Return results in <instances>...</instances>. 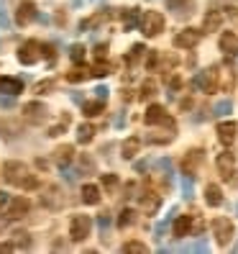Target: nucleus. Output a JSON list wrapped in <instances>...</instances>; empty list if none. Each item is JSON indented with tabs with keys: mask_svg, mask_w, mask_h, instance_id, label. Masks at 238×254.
Listing matches in <instances>:
<instances>
[{
	"mask_svg": "<svg viewBox=\"0 0 238 254\" xmlns=\"http://www.w3.org/2000/svg\"><path fill=\"white\" fill-rule=\"evenodd\" d=\"M200 164H202V149H190V152L185 154V162H182L185 175H195Z\"/></svg>",
	"mask_w": 238,
	"mask_h": 254,
	"instance_id": "nucleus-13",
	"label": "nucleus"
},
{
	"mask_svg": "<svg viewBox=\"0 0 238 254\" xmlns=\"http://www.w3.org/2000/svg\"><path fill=\"white\" fill-rule=\"evenodd\" d=\"M95 93H97V98H100V100H105V98H108V87H97Z\"/></svg>",
	"mask_w": 238,
	"mask_h": 254,
	"instance_id": "nucleus-49",
	"label": "nucleus"
},
{
	"mask_svg": "<svg viewBox=\"0 0 238 254\" xmlns=\"http://www.w3.org/2000/svg\"><path fill=\"white\" fill-rule=\"evenodd\" d=\"M28 208H31V203H28V198H10L8 203V218H23L28 213Z\"/></svg>",
	"mask_w": 238,
	"mask_h": 254,
	"instance_id": "nucleus-12",
	"label": "nucleus"
},
{
	"mask_svg": "<svg viewBox=\"0 0 238 254\" xmlns=\"http://www.w3.org/2000/svg\"><path fill=\"white\" fill-rule=\"evenodd\" d=\"M36 185H39V180H36V177H31V175H28L26 180H23V185H21V188H26V190H31V188H36Z\"/></svg>",
	"mask_w": 238,
	"mask_h": 254,
	"instance_id": "nucleus-43",
	"label": "nucleus"
},
{
	"mask_svg": "<svg viewBox=\"0 0 238 254\" xmlns=\"http://www.w3.org/2000/svg\"><path fill=\"white\" fill-rule=\"evenodd\" d=\"M67 124H69V116L64 113V116H62V121H59L56 126H51V128H49V136H59V133H64Z\"/></svg>",
	"mask_w": 238,
	"mask_h": 254,
	"instance_id": "nucleus-35",
	"label": "nucleus"
},
{
	"mask_svg": "<svg viewBox=\"0 0 238 254\" xmlns=\"http://www.w3.org/2000/svg\"><path fill=\"white\" fill-rule=\"evenodd\" d=\"M23 128H21V121L18 118H13V116H8V118H3V121H0V133H3V139H16L18 133H21Z\"/></svg>",
	"mask_w": 238,
	"mask_h": 254,
	"instance_id": "nucleus-11",
	"label": "nucleus"
},
{
	"mask_svg": "<svg viewBox=\"0 0 238 254\" xmlns=\"http://www.w3.org/2000/svg\"><path fill=\"white\" fill-rule=\"evenodd\" d=\"M36 18H39L36 5L31 3V0H23V3L18 5V10H16V23L18 26H28L31 21H36Z\"/></svg>",
	"mask_w": 238,
	"mask_h": 254,
	"instance_id": "nucleus-10",
	"label": "nucleus"
},
{
	"mask_svg": "<svg viewBox=\"0 0 238 254\" xmlns=\"http://www.w3.org/2000/svg\"><path fill=\"white\" fill-rule=\"evenodd\" d=\"M195 85L200 87L202 93H215V90H218V69L210 67V69L200 72L197 77H195Z\"/></svg>",
	"mask_w": 238,
	"mask_h": 254,
	"instance_id": "nucleus-6",
	"label": "nucleus"
},
{
	"mask_svg": "<svg viewBox=\"0 0 238 254\" xmlns=\"http://www.w3.org/2000/svg\"><path fill=\"white\" fill-rule=\"evenodd\" d=\"M0 26H3V28H8V16H5L3 5H0Z\"/></svg>",
	"mask_w": 238,
	"mask_h": 254,
	"instance_id": "nucleus-47",
	"label": "nucleus"
},
{
	"mask_svg": "<svg viewBox=\"0 0 238 254\" xmlns=\"http://www.w3.org/2000/svg\"><path fill=\"white\" fill-rule=\"evenodd\" d=\"M159 205H161V198L156 195V192H143L141 195V211L146 216H154L159 211Z\"/></svg>",
	"mask_w": 238,
	"mask_h": 254,
	"instance_id": "nucleus-15",
	"label": "nucleus"
},
{
	"mask_svg": "<svg viewBox=\"0 0 238 254\" xmlns=\"http://www.w3.org/2000/svg\"><path fill=\"white\" fill-rule=\"evenodd\" d=\"M197 41H200V31H195V28H185V31H180L174 36V47L177 49H192V47H197Z\"/></svg>",
	"mask_w": 238,
	"mask_h": 254,
	"instance_id": "nucleus-9",
	"label": "nucleus"
},
{
	"mask_svg": "<svg viewBox=\"0 0 238 254\" xmlns=\"http://www.w3.org/2000/svg\"><path fill=\"white\" fill-rule=\"evenodd\" d=\"M143 124H146V126H156V124H172V121H169V116H167L164 106H156V103H154V106L146 108Z\"/></svg>",
	"mask_w": 238,
	"mask_h": 254,
	"instance_id": "nucleus-7",
	"label": "nucleus"
},
{
	"mask_svg": "<svg viewBox=\"0 0 238 254\" xmlns=\"http://www.w3.org/2000/svg\"><path fill=\"white\" fill-rule=\"evenodd\" d=\"M95 131H97V128H95L93 124H82V126L77 128V141H80V144H90V141L95 139Z\"/></svg>",
	"mask_w": 238,
	"mask_h": 254,
	"instance_id": "nucleus-26",
	"label": "nucleus"
},
{
	"mask_svg": "<svg viewBox=\"0 0 238 254\" xmlns=\"http://www.w3.org/2000/svg\"><path fill=\"white\" fill-rule=\"evenodd\" d=\"M39 57H41V44L36 39H28L21 44V49H18V62L21 64H36L39 62Z\"/></svg>",
	"mask_w": 238,
	"mask_h": 254,
	"instance_id": "nucleus-5",
	"label": "nucleus"
},
{
	"mask_svg": "<svg viewBox=\"0 0 238 254\" xmlns=\"http://www.w3.org/2000/svg\"><path fill=\"white\" fill-rule=\"evenodd\" d=\"M93 231V218L90 216H74L72 223H69V236H72V242H85L87 236H90Z\"/></svg>",
	"mask_w": 238,
	"mask_h": 254,
	"instance_id": "nucleus-2",
	"label": "nucleus"
},
{
	"mask_svg": "<svg viewBox=\"0 0 238 254\" xmlns=\"http://www.w3.org/2000/svg\"><path fill=\"white\" fill-rule=\"evenodd\" d=\"M231 111H233V103H231V100H220L218 106H215V113H218V116H228Z\"/></svg>",
	"mask_w": 238,
	"mask_h": 254,
	"instance_id": "nucleus-38",
	"label": "nucleus"
},
{
	"mask_svg": "<svg viewBox=\"0 0 238 254\" xmlns=\"http://www.w3.org/2000/svg\"><path fill=\"white\" fill-rule=\"evenodd\" d=\"M23 113H26V118H31L34 124H39V121L47 118V106H41V103L31 100V103H26V106H23Z\"/></svg>",
	"mask_w": 238,
	"mask_h": 254,
	"instance_id": "nucleus-14",
	"label": "nucleus"
},
{
	"mask_svg": "<svg viewBox=\"0 0 238 254\" xmlns=\"http://www.w3.org/2000/svg\"><path fill=\"white\" fill-rule=\"evenodd\" d=\"M190 249H195V252H205V249H207V244H205V242H197V244H192Z\"/></svg>",
	"mask_w": 238,
	"mask_h": 254,
	"instance_id": "nucleus-51",
	"label": "nucleus"
},
{
	"mask_svg": "<svg viewBox=\"0 0 238 254\" xmlns=\"http://www.w3.org/2000/svg\"><path fill=\"white\" fill-rule=\"evenodd\" d=\"M105 54H108V44H97V47H95V57L105 59Z\"/></svg>",
	"mask_w": 238,
	"mask_h": 254,
	"instance_id": "nucleus-42",
	"label": "nucleus"
},
{
	"mask_svg": "<svg viewBox=\"0 0 238 254\" xmlns=\"http://www.w3.org/2000/svg\"><path fill=\"white\" fill-rule=\"evenodd\" d=\"M218 139L226 144V146H231L233 139H236V124H233V121H223V124H218Z\"/></svg>",
	"mask_w": 238,
	"mask_h": 254,
	"instance_id": "nucleus-19",
	"label": "nucleus"
},
{
	"mask_svg": "<svg viewBox=\"0 0 238 254\" xmlns=\"http://www.w3.org/2000/svg\"><path fill=\"white\" fill-rule=\"evenodd\" d=\"M182 190H185V195L190 198V195H192V183H190V180H185V185H182Z\"/></svg>",
	"mask_w": 238,
	"mask_h": 254,
	"instance_id": "nucleus-50",
	"label": "nucleus"
},
{
	"mask_svg": "<svg viewBox=\"0 0 238 254\" xmlns=\"http://www.w3.org/2000/svg\"><path fill=\"white\" fill-rule=\"evenodd\" d=\"M141 31L146 36H159L164 31V16H161L159 10H148L141 16Z\"/></svg>",
	"mask_w": 238,
	"mask_h": 254,
	"instance_id": "nucleus-1",
	"label": "nucleus"
},
{
	"mask_svg": "<svg viewBox=\"0 0 238 254\" xmlns=\"http://www.w3.org/2000/svg\"><path fill=\"white\" fill-rule=\"evenodd\" d=\"M97 223H100V229H105L108 223H110V218H108V213H100V218H97Z\"/></svg>",
	"mask_w": 238,
	"mask_h": 254,
	"instance_id": "nucleus-46",
	"label": "nucleus"
},
{
	"mask_svg": "<svg viewBox=\"0 0 238 254\" xmlns=\"http://www.w3.org/2000/svg\"><path fill=\"white\" fill-rule=\"evenodd\" d=\"M85 54H87V49L82 47V44H74V47L69 49V57H72V62H82V59H85Z\"/></svg>",
	"mask_w": 238,
	"mask_h": 254,
	"instance_id": "nucleus-34",
	"label": "nucleus"
},
{
	"mask_svg": "<svg viewBox=\"0 0 238 254\" xmlns=\"http://www.w3.org/2000/svg\"><path fill=\"white\" fill-rule=\"evenodd\" d=\"M41 205L51 208V211H59V208H62V192H59L56 185H47L41 190Z\"/></svg>",
	"mask_w": 238,
	"mask_h": 254,
	"instance_id": "nucleus-8",
	"label": "nucleus"
},
{
	"mask_svg": "<svg viewBox=\"0 0 238 254\" xmlns=\"http://www.w3.org/2000/svg\"><path fill=\"white\" fill-rule=\"evenodd\" d=\"M136 18H139V13H136V8H131V10H126V28H131L133 23H136Z\"/></svg>",
	"mask_w": 238,
	"mask_h": 254,
	"instance_id": "nucleus-40",
	"label": "nucleus"
},
{
	"mask_svg": "<svg viewBox=\"0 0 238 254\" xmlns=\"http://www.w3.org/2000/svg\"><path fill=\"white\" fill-rule=\"evenodd\" d=\"M23 90V82L16 80V77H0V93L5 95H18Z\"/></svg>",
	"mask_w": 238,
	"mask_h": 254,
	"instance_id": "nucleus-21",
	"label": "nucleus"
},
{
	"mask_svg": "<svg viewBox=\"0 0 238 254\" xmlns=\"http://www.w3.org/2000/svg\"><path fill=\"white\" fill-rule=\"evenodd\" d=\"M220 26H223V13L220 10H207L205 21H202V31L210 34V31H218Z\"/></svg>",
	"mask_w": 238,
	"mask_h": 254,
	"instance_id": "nucleus-17",
	"label": "nucleus"
},
{
	"mask_svg": "<svg viewBox=\"0 0 238 254\" xmlns=\"http://www.w3.org/2000/svg\"><path fill=\"white\" fill-rule=\"evenodd\" d=\"M93 74H95V77H105V74H110V72H108L105 64H97V67L93 69Z\"/></svg>",
	"mask_w": 238,
	"mask_h": 254,
	"instance_id": "nucleus-44",
	"label": "nucleus"
},
{
	"mask_svg": "<svg viewBox=\"0 0 238 254\" xmlns=\"http://www.w3.org/2000/svg\"><path fill=\"white\" fill-rule=\"evenodd\" d=\"M87 77H93V69H87V67H74L72 72H67L69 82H85Z\"/></svg>",
	"mask_w": 238,
	"mask_h": 254,
	"instance_id": "nucleus-27",
	"label": "nucleus"
},
{
	"mask_svg": "<svg viewBox=\"0 0 238 254\" xmlns=\"http://www.w3.org/2000/svg\"><path fill=\"white\" fill-rule=\"evenodd\" d=\"M139 149H141V139L139 136H131V139H126L121 144V154H123V159H133V157L139 154Z\"/></svg>",
	"mask_w": 238,
	"mask_h": 254,
	"instance_id": "nucleus-22",
	"label": "nucleus"
},
{
	"mask_svg": "<svg viewBox=\"0 0 238 254\" xmlns=\"http://www.w3.org/2000/svg\"><path fill=\"white\" fill-rule=\"evenodd\" d=\"M102 108H105V100H93V103H82V113L85 116H100Z\"/></svg>",
	"mask_w": 238,
	"mask_h": 254,
	"instance_id": "nucleus-28",
	"label": "nucleus"
},
{
	"mask_svg": "<svg viewBox=\"0 0 238 254\" xmlns=\"http://www.w3.org/2000/svg\"><path fill=\"white\" fill-rule=\"evenodd\" d=\"M54 87H56V82H54V80H44V82H39V85H36V93L41 95V93H49V90H54Z\"/></svg>",
	"mask_w": 238,
	"mask_h": 254,
	"instance_id": "nucleus-39",
	"label": "nucleus"
},
{
	"mask_svg": "<svg viewBox=\"0 0 238 254\" xmlns=\"http://www.w3.org/2000/svg\"><path fill=\"white\" fill-rule=\"evenodd\" d=\"M41 54L51 59V57H54V47H51V44H41Z\"/></svg>",
	"mask_w": 238,
	"mask_h": 254,
	"instance_id": "nucleus-45",
	"label": "nucleus"
},
{
	"mask_svg": "<svg viewBox=\"0 0 238 254\" xmlns=\"http://www.w3.org/2000/svg\"><path fill=\"white\" fill-rule=\"evenodd\" d=\"M3 177H5L10 185H23V180L28 177V170H26V164H23V162L10 159V162L3 164Z\"/></svg>",
	"mask_w": 238,
	"mask_h": 254,
	"instance_id": "nucleus-3",
	"label": "nucleus"
},
{
	"mask_svg": "<svg viewBox=\"0 0 238 254\" xmlns=\"http://www.w3.org/2000/svg\"><path fill=\"white\" fill-rule=\"evenodd\" d=\"M110 18V13H105V10H100V13H95L93 18H87V21H82L80 23V28H95V26H100V23H105Z\"/></svg>",
	"mask_w": 238,
	"mask_h": 254,
	"instance_id": "nucleus-29",
	"label": "nucleus"
},
{
	"mask_svg": "<svg viewBox=\"0 0 238 254\" xmlns=\"http://www.w3.org/2000/svg\"><path fill=\"white\" fill-rule=\"evenodd\" d=\"M133 221H136V211H131V208H126V211H121V216H118V226L126 229V226H131Z\"/></svg>",
	"mask_w": 238,
	"mask_h": 254,
	"instance_id": "nucleus-31",
	"label": "nucleus"
},
{
	"mask_svg": "<svg viewBox=\"0 0 238 254\" xmlns=\"http://www.w3.org/2000/svg\"><path fill=\"white\" fill-rule=\"evenodd\" d=\"M233 167H236V157H233L231 152H223V154H218V170H220V175L226 177V180H231Z\"/></svg>",
	"mask_w": 238,
	"mask_h": 254,
	"instance_id": "nucleus-16",
	"label": "nucleus"
},
{
	"mask_svg": "<svg viewBox=\"0 0 238 254\" xmlns=\"http://www.w3.org/2000/svg\"><path fill=\"white\" fill-rule=\"evenodd\" d=\"M13 244H16V249L18 247L21 249H28V247H31V239H28L26 231H16V234H13Z\"/></svg>",
	"mask_w": 238,
	"mask_h": 254,
	"instance_id": "nucleus-33",
	"label": "nucleus"
},
{
	"mask_svg": "<svg viewBox=\"0 0 238 254\" xmlns=\"http://www.w3.org/2000/svg\"><path fill=\"white\" fill-rule=\"evenodd\" d=\"M123 252H128V254H146L148 247L141 244V242H126V244H123Z\"/></svg>",
	"mask_w": 238,
	"mask_h": 254,
	"instance_id": "nucleus-32",
	"label": "nucleus"
},
{
	"mask_svg": "<svg viewBox=\"0 0 238 254\" xmlns=\"http://www.w3.org/2000/svg\"><path fill=\"white\" fill-rule=\"evenodd\" d=\"M190 8H192V0H169V10H174L177 16L190 13Z\"/></svg>",
	"mask_w": 238,
	"mask_h": 254,
	"instance_id": "nucleus-30",
	"label": "nucleus"
},
{
	"mask_svg": "<svg viewBox=\"0 0 238 254\" xmlns=\"http://www.w3.org/2000/svg\"><path fill=\"white\" fill-rule=\"evenodd\" d=\"M82 203L97 205L100 203V188L97 185H82Z\"/></svg>",
	"mask_w": 238,
	"mask_h": 254,
	"instance_id": "nucleus-23",
	"label": "nucleus"
},
{
	"mask_svg": "<svg viewBox=\"0 0 238 254\" xmlns=\"http://www.w3.org/2000/svg\"><path fill=\"white\" fill-rule=\"evenodd\" d=\"M205 203L213 205V208L220 205V203H223V190H220L218 185H207V188H205Z\"/></svg>",
	"mask_w": 238,
	"mask_h": 254,
	"instance_id": "nucleus-24",
	"label": "nucleus"
},
{
	"mask_svg": "<svg viewBox=\"0 0 238 254\" xmlns=\"http://www.w3.org/2000/svg\"><path fill=\"white\" fill-rule=\"evenodd\" d=\"M154 95H156V85L154 82H143L141 85V98L148 100V98H154Z\"/></svg>",
	"mask_w": 238,
	"mask_h": 254,
	"instance_id": "nucleus-37",
	"label": "nucleus"
},
{
	"mask_svg": "<svg viewBox=\"0 0 238 254\" xmlns=\"http://www.w3.org/2000/svg\"><path fill=\"white\" fill-rule=\"evenodd\" d=\"M8 203H10L8 192H3V190H0V208H3V205H8Z\"/></svg>",
	"mask_w": 238,
	"mask_h": 254,
	"instance_id": "nucleus-48",
	"label": "nucleus"
},
{
	"mask_svg": "<svg viewBox=\"0 0 238 254\" xmlns=\"http://www.w3.org/2000/svg\"><path fill=\"white\" fill-rule=\"evenodd\" d=\"M72 157H74V146L72 144H62V146L54 149V162L59 164V167H67V164L72 162Z\"/></svg>",
	"mask_w": 238,
	"mask_h": 254,
	"instance_id": "nucleus-18",
	"label": "nucleus"
},
{
	"mask_svg": "<svg viewBox=\"0 0 238 254\" xmlns=\"http://www.w3.org/2000/svg\"><path fill=\"white\" fill-rule=\"evenodd\" d=\"M213 234H215V239H218L220 247H228L231 239H233V221L226 218V216H218V218L213 221Z\"/></svg>",
	"mask_w": 238,
	"mask_h": 254,
	"instance_id": "nucleus-4",
	"label": "nucleus"
},
{
	"mask_svg": "<svg viewBox=\"0 0 238 254\" xmlns=\"http://www.w3.org/2000/svg\"><path fill=\"white\" fill-rule=\"evenodd\" d=\"M190 229H192V216H180V218L174 221V236H177V239L187 236Z\"/></svg>",
	"mask_w": 238,
	"mask_h": 254,
	"instance_id": "nucleus-25",
	"label": "nucleus"
},
{
	"mask_svg": "<svg viewBox=\"0 0 238 254\" xmlns=\"http://www.w3.org/2000/svg\"><path fill=\"white\" fill-rule=\"evenodd\" d=\"M100 177H102V188H105L108 192H113L118 188V177L115 175H100Z\"/></svg>",
	"mask_w": 238,
	"mask_h": 254,
	"instance_id": "nucleus-36",
	"label": "nucleus"
},
{
	"mask_svg": "<svg viewBox=\"0 0 238 254\" xmlns=\"http://www.w3.org/2000/svg\"><path fill=\"white\" fill-rule=\"evenodd\" d=\"M80 170H85V172H93V170H95V162H93L90 157H82V159H80Z\"/></svg>",
	"mask_w": 238,
	"mask_h": 254,
	"instance_id": "nucleus-41",
	"label": "nucleus"
},
{
	"mask_svg": "<svg viewBox=\"0 0 238 254\" xmlns=\"http://www.w3.org/2000/svg\"><path fill=\"white\" fill-rule=\"evenodd\" d=\"M220 52H226V54H238V36L233 31H226L220 36Z\"/></svg>",
	"mask_w": 238,
	"mask_h": 254,
	"instance_id": "nucleus-20",
	"label": "nucleus"
}]
</instances>
